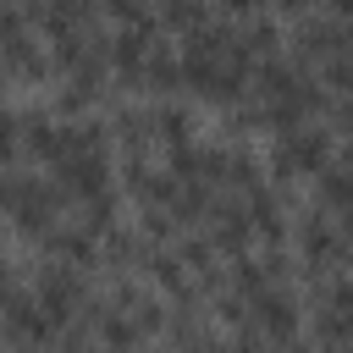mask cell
<instances>
[{
	"label": "cell",
	"mask_w": 353,
	"mask_h": 353,
	"mask_svg": "<svg viewBox=\"0 0 353 353\" xmlns=\"http://www.w3.org/2000/svg\"><path fill=\"white\" fill-rule=\"evenodd\" d=\"M17 149H22V121L11 110H0V160H11Z\"/></svg>",
	"instance_id": "obj_17"
},
{
	"label": "cell",
	"mask_w": 353,
	"mask_h": 353,
	"mask_svg": "<svg viewBox=\"0 0 353 353\" xmlns=\"http://www.w3.org/2000/svg\"><path fill=\"white\" fill-rule=\"evenodd\" d=\"M160 22L188 33V28H199V22H204V0H165V6H160Z\"/></svg>",
	"instance_id": "obj_15"
},
{
	"label": "cell",
	"mask_w": 353,
	"mask_h": 353,
	"mask_svg": "<svg viewBox=\"0 0 353 353\" xmlns=\"http://www.w3.org/2000/svg\"><path fill=\"white\" fill-rule=\"evenodd\" d=\"M204 221H210V248H221V254H243L248 248V215L237 210V204H204Z\"/></svg>",
	"instance_id": "obj_6"
},
{
	"label": "cell",
	"mask_w": 353,
	"mask_h": 353,
	"mask_svg": "<svg viewBox=\"0 0 353 353\" xmlns=\"http://www.w3.org/2000/svg\"><path fill=\"white\" fill-rule=\"evenodd\" d=\"M99 342H116V347H132V342H143V325L132 320V309H127V314H116V309H110V314L99 320Z\"/></svg>",
	"instance_id": "obj_14"
},
{
	"label": "cell",
	"mask_w": 353,
	"mask_h": 353,
	"mask_svg": "<svg viewBox=\"0 0 353 353\" xmlns=\"http://www.w3.org/2000/svg\"><path fill=\"white\" fill-rule=\"evenodd\" d=\"M292 44H298V61H309V66H314V61H325V55H336V50H342V22H336V17H331V22H320V17H314V22H303V28H298V39H292Z\"/></svg>",
	"instance_id": "obj_7"
},
{
	"label": "cell",
	"mask_w": 353,
	"mask_h": 353,
	"mask_svg": "<svg viewBox=\"0 0 353 353\" xmlns=\"http://www.w3.org/2000/svg\"><path fill=\"white\" fill-rule=\"evenodd\" d=\"M243 44H248V55H254V61H265V55H276V28H270V22H254Z\"/></svg>",
	"instance_id": "obj_16"
},
{
	"label": "cell",
	"mask_w": 353,
	"mask_h": 353,
	"mask_svg": "<svg viewBox=\"0 0 353 353\" xmlns=\"http://www.w3.org/2000/svg\"><path fill=\"white\" fill-rule=\"evenodd\" d=\"M210 254H215V248H210V243H199V237H188V243H182V254H176V259H182V265H188V270H210Z\"/></svg>",
	"instance_id": "obj_18"
},
{
	"label": "cell",
	"mask_w": 353,
	"mask_h": 353,
	"mask_svg": "<svg viewBox=\"0 0 353 353\" xmlns=\"http://www.w3.org/2000/svg\"><path fill=\"white\" fill-rule=\"evenodd\" d=\"M77 226L88 232V237H105L110 226H116V199L99 188V193H88V199H77Z\"/></svg>",
	"instance_id": "obj_10"
},
{
	"label": "cell",
	"mask_w": 353,
	"mask_h": 353,
	"mask_svg": "<svg viewBox=\"0 0 353 353\" xmlns=\"http://www.w3.org/2000/svg\"><path fill=\"white\" fill-rule=\"evenodd\" d=\"M254 0H221V11H248Z\"/></svg>",
	"instance_id": "obj_19"
},
{
	"label": "cell",
	"mask_w": 353,
	"mask_h": 353,
	"mask_svg": "<svg viewBox=\"0 0 353 353\" xmlns=\"http://www.w3.org/2000/svg\"><path fill=\"white\" fill-rule=\"evenodd\" d=\"M314 176H320V204H325L331 215H342V210H347V165H331V160H325Z\"/></svg>",
	"instance_id": "obj_13"
},
{
	"label": "cell",
	"mask_w": 353,
	"mask_h": 353,
	"mask_svg": "<svg viewBox=\"0 0 353 353\" xmlns=\"http://www.w3.org/2000/svg\"><path fill=\"white\" fill-rule=\"evenodd\" d=\"M248 309H254L248 336H259V342H292L298 336V309H292V298L276 281L259 287V292H248Z\"/></svg>",
	"instance_id": "obj_2"
},
{
	"label": "cell",
	"mask_w": 353,
	"mask_h": 353,
	"mask_svg": "<svg viewBox=\"0 0 353 353\" xmlns=\"http://www.w3.org/2000/svg\"><path fill=\"white\" fill-rule=\"evenodd\" d=\"M44 243H50V254L66 259V265H94V237H88L83 226H50Z\"/></svg>",
	"instance_id": "obj_8"
},
{
	"label": "cell",
	"mask_w": 353,
	"mask_h": 353,
	"mask_svg": "<svg viewBox=\"0 0 353 353\" xmlns=\"http://www.w3.org/2000/svg\"><path fill=\"white\" fill-rule=\"evenodd\" d=\"M138 77H149V83H154V94H171V88L182 83L176 55H171V50H160V44H149V55H143V72H138Z\"/></svg>",
	"instance_id": "obj_12"
},
{
	"label": "cell",
	"mask_w": 353,
	"mask_h": 353,
	"mask_svg": "<svg viewBox=\"0 0 353 353\" xmlns=\"http://www.w3.org/2000/svg\"><path fill=\"white\" fill-rule=\"evenodd\" d=\"M298 243H303V259H309V270H336V265H342V254H347V237H342V226H336V221H325V215H303V232H298Z\"/></svg>",
	"instance_id": "obj_5"
},
{
	"label": "cell",
	"mask_w": 353,
	"mask_h": 353,
	"mask_svg": "<svg viewBox=\"0 0 353 353\" xmlns=\"http://www.w3.org/2000/svg\"><path fill=\"white\" fill-rule=\"evenodd\" d=\"M22 149H28L33 160H50V165H55V154H61V127L44 121V116H28V121H22Z\"/></svg>",
	"instance_id": "obj_9"
},
{
	"label": "cell",
	"mask_w": 353,
	"mask_h": 353,
	"mask_svg": "<svg viewBox=\"0 0 353 353\" xmlns=\"http://www.w3.org/2000/svg\"><path fill=\"white\" fill-rule=\"evenodd\" d=\"M39 309L55 320V325H66L77 309H83V276L61 259V265H44L39 270Z\"/></svg>",
	"instance_id": "obj_3"
},
{
	"label": "cell",
	"mask_w": 353,
	"mask_h": 353,
	"mask_svg": "<svg viewBox=\"0 0 353 353\" xmlns=\"http://www.w3.org/2000/svg\"><path fill=\"white\" fill-rule=\"evenodd\" d=\"M110 182V165H105V149H83V154H61L55 160V188L66 199H88Z\"/></svg>",
	"instance_id": "obj_4"
},
{
	"label": "cell",
	"mask_w": 353,
	"mask_h": 353,
	"mask_svg": "<svg viewBox=\"0 0 353 353\" xmlns=\"http://www.w3.org/2000/svg\"><path fill=\"white\" fill-rule=\"evenodd\" d=\"M325 160H331V132L298 121V127H287L281 143H276V182L287 188V182H298V176H314Z\"/></svg>",
	"instance_id": "obj_1"
},
{
	"label": "cell",
	"mask_w": 353,
	"mask_h": 353,
	"mask_svg": "<svg viewBox=\"0 0 353 353\" xmlns=\"http://www.w3.org/2000/svg\"><path fill=\"white\" fill-rule=\"evenodd\" d=\"M149 138H160L165 149H171V143H188V138H193V121H188V110H176V105H160V110L149 116Z\"/></svg>",
	"instance_id": "obj_11"
}]
</instances>
